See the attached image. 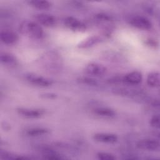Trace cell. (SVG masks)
Listing matches in <instances>:
<instances>
[{"label": "cell", "mask_w": 160, "mask_h": 160, "mask_svg": "<svg viewBox=\"0 0 160 160\" xmlns=\"http://www.w3.org/2000/svg\"><path fill=\"white\" fill-rule=\"evenodd\" d=\"M19 30L21 34L34 39H40L44 36L42 26L36 21L25 20L19 24Z\"/></svg>", "instance_id": "obj_1"}, {"label": "cell", "mask_w": 160, "mask_h": 160, "mask_svg": "<svg viewBox=\"0 0 160 160\" xmlns=\"http://www.w3.org/2000/svg\"><path fill=\"white\" fill-rule=\"evenodd\" d=\"M129 23L132 26L141 30H149L152 26V22L148 18L141 16L132 17L130 19Z\"/></svg>", "instance_id": "obj_2"}, {"label": "cell", "mask_w": 160, "mask_h": 160, "mask_svg": "<svg viewBox=\"0 0 160 160\" xmlns=\"http://www.w3.org/2000/svg\"><path fill=\"white\" fill-rule=\"evenodd\" d=\"M26 79L30 84L38 87H49L52 84L51 80L36 74H28L26 76Z\"/></svg>", "instance_id": "obj_3"}, {"label": "cell", "mask_w": 160, "mask_h": 160, "mask_svg": "<svg viewBox=\"0 0 160 160\" xmlns=\"http://www.w3.org/2000/svg\"><path fill=\"white\" fill-rule=\"evenodd\" d=\"M136 147L144 151H155L159 150L160 144L158 140L154 139H142L137 142Z\"/></svg>", "instance_id": "obj_4"}, {"label": "cell", "mask_w": 160, "mask_h": 160, "mask_svg": "<svg viewBox=\"0 0 160 160\" xmlns=\"http://www.w3.org/2000/svg\"><path fill=\"white\" fill-rule=\"evenodd\" d=\"M64 24L68 29L74 31H84L87 29L86 24L72 16H68L64 18Z\"/></svg>", "instance_id": "obj_5"}, {"label": "cell", "mask_w": 160, "mask_h": 160, "mask_svg": "<svg viewBox=\"0 0 160 160\" xmlns=\"http://www.w3.org/2000/svg\"><path fill=\"white\" fill-rule=\"evenodd\" d=\"M84 71L86 73L89 75L99 77L104 75L106 72L107 69L102 64L91 62L85 67Z\"/></svg>", "instance_id": "obj_6"}, {"label": "cell", "mask_w": 160, "mask_h": 160, "mask_svg": "<svg viewBox=\"0 0 160 160\" xmlns=\"http://www.w3.org/2000/svg\"><path fill=\"white\" fill-rule=\"evenodd\" d=\"M16 111L19 116L29 119L39 118L44 114V111L42 109L27 108H18L16 109Z\"/></svg>", "instance_id": "obj_7"}, {"label": "cell", "mask_w": 160, "mask_h": 160, "mask_svg": "<svg viewBox=\"0 0 160 160\" xmlns=\"http://www.w3.org/2000/svg\"><path fill=\"white\" fill-rule=\"evenodd\" d=\"M0 39L5 44L13 45L18 41L19 36L11 30L3 29L0 32Z\"/></svg>", "instance_id": "obj_8"}, {"label": "cell", "mask_w": 160, "mask_h": 160, "mask_svg": "<svg viewBox=\"0 0 160 160\" xmlns=\"http://www.w3.org/2000/svg\"><path fill=\"white\" fill-rule=\"evenodd\" d=\"M34 19L36 20V22L41 26L46 27L53 26L56 22V19L54 16L46 13H39L36 14Z\"/></svg>", "instance_id": "obj_9"}, {"label": "cell", "mask_w": 160, "mask_h": 160, "mask_svg": "<svg viewBox=\"0 0 160 160\" xmlns=\"http://www.w3.org/2000/svg\"><path fill=\"white\" fill-rule=\"evenodd\" d=\"M142 76L141 72L138 71L127 73L122 77V82L129 85H137L141 82Z\"/></svg>", "instance_id": "obj_10"}, {"label": "cell", "mask_w": 160, "mask_h": 160, "mask_svg": "<svg viewBox=\"0 0 160 160\" xmlns=\"http://www.w3.org/2000/svg\"><path fill=\"white\" fill-rule=\"evenodd\" d=\"M92 138L94 141L102 142V143H107V144H113L117 142L118 138L117 135L112 133H108V132H98L95 133Z\"/></svg>", "instance_id": "obj_11"}, {"label": "cell", "mask_w": 160, "mask_h": 160, "mask_svg": "<svg viewBox=\"0 0 160 160\" xmlns=\"http://www.w3.org/2000/svg\"><path fill=\"white\" fill-rule=\"evenodd\" d=\"M102 41V38L100 36H91L80 42L78 44V47L80 49H87L92 46H94V45L101 42Z\"/></svg>", "instance_id": "obj_12"}, {"label": "cell", "mask_w": 160, "mask_h": 160, "mask_svg": "<svg viewBox=\"0 0 160 160\" xmlns=\"http://www.w3.org/2000/svg\"><path fill=\"white\" fill-rule=\"evenodd\" d=\"M92 113L96 116L105 118H111L116 116V112L107 107H97L92 109Z\"/></svg>", "instance_id": "obj_13"}, {"label": "cell", "mask_w": 160, "mask_h": 160, "mask_svg": "<svg viewBox=\"0 0 160 160\" xmlns=\"http://www.w3.org/2000/svg\"><path fill=\"white\" fill-rule=\"evenodd\" d=\"M0 61L2 64L9 67L14 66L18 62L16 58L13 54L6 52H1Z\"/></svg>", "instance_id": "obj_14"}, {"label": "cell", "mask_w": 160, "mask_h": 160, "mask_svg": "<svg viewBox=\"0 0 160 160\" xmlns=\"http://www.w3.org/2000/svg\"><path fill=\"white\" fill-rule=\"evenodd\" d=\"M25 133L30 137H39L49 134V129L42 127H33L26 129Z\"/></svg>", "instance_id": "obj_15"}, {"label": "cell", "mask_w": 160, "mask_h": 160, "mask_svg": "<svg viewBox=\"0 0 160 160\" xmlns=\"http://www.w3.org/2000/svg\"><path fill=\"white\" fill-rule=\"evenodd\" d=\"M147 84L149 86L152 88H158L160 84L159 73L158 71H153L150 72L146 79Z\"/></svg>", "instance_id": "obj_16"}, {"label": "cell", "mask_w": 160, "mask_h": 160, "mask_svg": "<svg viewBox=\"0 0 160 160\" xmlns=\"http://www.w3.org/2000/svg\"><path fill=\"white\" fill-rule=\"evenodd\" d=\"M28 3L30 6L32 7L38 9H42V10H46L49 9L52 4L51 2L48 1H41V0H32L28 1Z\"/></svg>", "instance_id": "obj_17"}, {"label": "cell", "mask_w": 160, "mask_h": 160, "mask_svg": "<svg viewBox=\"0 0 160 160\" xmlns=\"http://www.w3.org/2000/svg\"><path fill=\"white\" fill-rule=\"evenodd\" d=\"M42 154L44 158L48 159H61L64 158L58 152L48 148H42Z\"/></svg>", "instance_id": "obj_18"}, {"label": "cell", "mask_w": 160, "mask_h": 160, "mask_svg": "<svg viewBox=\"0 0 160 160\" xmlns=\"http://www.w3.org/2000/svg\"><path fill=\"white\" fill-rule=\"evenodd\" d=\"M78 81L81 84H87L88 86H98V82L96 79L92 78L87 77V76L79 77V78H78Z\"/></svg>", "instance_id": "obj_19"}, {"label": "cell", "mask_w": 160, "mask_h": 160, "mask_svg": "<svg viewBox=\"0 0 160 160\" xmlns=\"http://www.w3.org/2000/svg\"><path fill=\"white\" fill-rule=\"evenodd\" d=\"M97 157L100 160H114L116 159L113 154L107 152H99L97 153Z\"/></svg>", "instance_id": "obj_20"}, {"label": "cell", "mask_w": 160, "mask_h": 160, "mask_svg": "<svg viewBox=\"0 0 160 160\" xmlns=\"http://www.w3.org/2000/svg\"><path fill=\"white\" fill-rule=\"evenodd\" d=\"M94 17L98 21H103V22H109V21H112L113 19L111 15L106 13H104V12L98 13L95 15Z\"/></svg>", "instance_id": "obj_21"}, {"label": "cell", "mask_w": 160, "mask_h": 160, "mask_svg": "<svg viewBox=\"0 0 160 160\" xmlns=\"http://www.w3.org/2000/svg\"><path fill=\"white\" fill-rule=\"evenodd\" d=\"M150 125L155 128V129H159L160 127V116L159 114L153 115L149 121Z\"/></svg>", "instance_id": "obj_22"}, {"label": "cell", "mask_w": 160, "mask_h": 160, "mask_svg": "<svg viewBox=\"0 0 160 160\" xmlns=\"http://www.w3.org/2000/svg\"><path fill=\"white\" fill-rule=\"evenodd\" d=\"M57 94L52 92H45L40 94V97L43 99H55L57 98Z\"/></svg>", "instance_id": "obj_23"}]
</instances>
